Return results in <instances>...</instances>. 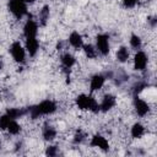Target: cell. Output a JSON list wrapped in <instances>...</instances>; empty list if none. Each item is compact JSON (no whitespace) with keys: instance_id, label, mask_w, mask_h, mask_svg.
Wrapping results in <instances>:
<instances>
[{"instance_id":"6da1fadb","label":"cell","mask_w":157,"mask_h":157,"mask_svg":"<svg viewBox=\"0 0 157 157\" xmlns=\"http://www.w3.org/2000/svg\"><path fill=\"white\" fill-rule=\"evenodd\" d=\"M56 109H58V105H56V103L54 101L44 99L40 103L29 107L28 108V113H29L32 119H38L39 117H43V115L54 114L56 112Z\"/></svg>"},{"instance_id":"7a4b0ae2","label":"cell","mask_w":157,"mask_h":157,"mask_svg":"<svg viewBox=\"0 0 157 157\" xmlns=\"http://www.w3.org/2000/svg\"><path fill=\"white\" fill-rule=\"evenodd\" d=\"M75 103L80 110H90L92 113H99L101 112L99 110V103L91 94H85V93L78 94L75 98Z\"/></svg>"},{"instance_id":"3957f363","label":"cell","mask_w":157,"mask_h":157,"mask_svg":"<svg viewBox=\"0 0 157 157\" xmlns=\"http://www.w3.org/2000/svg\"><path fill=\"white\" fill-rule=\"evenodd\" d=\"M7 7L12 16L17 20H21L27 15V4L25 0H9Z\"/></svg>"},{"instance_id":"277c9868","label":"cell","mask_w":157,"mask_h":157,"mask_svg":"<svg viewBox=\"0 0 157 157\" xmlns=\"http://www.w3.org/2000/svg\"><path fill=\"white\" fill-rule=\"evenodd\" d=\"M96 49L97 53L101 54L102 56H107L110 52V42H109V36L105 33H99L96 36Z\"/></svg>"},{"instance_id":"5b68a950","label":"cell","mask_w":157,"mask_h":157,"mask_svg":"<svg viewBox=\"0 0 157 157\" xmlns=\"http://www.w3.org/2000/svg\"><path fill=\"white\" fill-rule=\"evenodd\" d=\"M10 54L12 56V59L17 63V64H25L26 63V49L25 47L18 42H13L11 45H10Z\"/></svg>"},{"instance_id":"8992f818","label":"cell","mask_w":157,"mask_h":157,"mask_svg":"<svg viewBox=\"0 0 157 157\" xmlns=\"http://www.w3.org/2000/svg\"><path fill=\"white\" fill-rule=\"evenodd\" d=\"M132 104H134V109H135L136 115H137V117H140V118L146 117V115L150 113V110H151L150 104H148L145 99L140 98L139 96H134Z\"/></svg>"},{"instance_id":"52a82bcc","label":"cell","mask_w":157,"mask_h":157,"mask_svg":"<svg viewBox=\"0 0 157 157\" xmlns=\"http://www.w3.org/2000/svg\"><path fill=\"white\" fill-rule=\"evenodd\" d=\"M148 64V56L145 52L141 49L137 50L134 55V70L136 71H144Z\"/></svg>"},{"instance_id":"ba28073f","label":"cell","mask_w":157,"mask_h":157,"mask_svg":"<svg viewBox=\"0 0 157 157\" xmlns=\"http://www.w3.org/2000/svg\"><path fill=\"white\" fill-rule=\"evenodd\" d=\"M90 145H91L92 147L99 148V150L103 151V152L109 151V142H108V140H107L103 135H101V134H94V135L91 137Z\"/></svg>"},{"instance_id":"9c48e42d","label":"cell","mask_w":157,"mask_h":157,"mask_svg":"<svg viewBox=\"0 0 157 157\" xmlns=\"http://www.w3.org/2000/svg\"><path fill=\"white\" fill-rule=\"evenodd\" d=\"M117 104V98L114 94L112 93H107L103 96L101 103H99V110L103 113H107L109 110H112Z\"/></svg>"},{"instance_id":"30bf717a","label":"cell","mask_w":157,"mask_h":157,"mask_svg":"<svg viewBox=\"0 0 157 157\" xmlns=\"http://www.w3.org/2000/svg\"><path fill=\"white\" fill-rule=\"evenodd\" d=\"M23 37L25 38H28V37H37L38 34V22L29 18L25 22L23 25Z\"/></svg>"},{"instance_id":"8fae6325","label":"cell","mask_w":157,"mask_h":157,"mask_svg":"<svg viewBox=\"0 0 157 157\" xmlns=\"http://www.w3.org/2000/svg\"><path fill=\"white\" fill-rule=\"evenodd\" d=\"M25 49L29 56H34L39 50V42H38L37 37L25 38Z\"/></svg>"},{"instance_id":"7c38bea8","label":"cell","mask_w":157,"mask_h":157,"mask_svg":"<svg viewBox=\"0 0 157 157\" xmlns=\"http://www.w3.org/2000/svg\"><path fill=\"white\" fill-rule=\"evenodd\" d=\"M105 82V76L103 74H94L91 80H90V91L91 92H96L99 91Z\"/></svg>"},{"instance_id":"4fadbf2b","label":"cell","mask_w":157,"mask_h":157,"mask_svg":"<svg viewBox=\"0 0 157 157\" xmlns=\"http://www.w3.org/2000/svg\"><path fill=\"white\" fill-rule=\"evenodd\" d=\"M67 42H69V44H70L74 49H81L82 45H83V38H82V36H81L78 32H76V31H74V32L70 33V36H69V38H67Z\"/></svg>"},{"instance_id":"5bb4252c","label":"cell","mask_w":157,"mask_h":157,"mask_svg":"<svg viewBox=\"0 0 157 157\" xmlns=\"http://www.w3.org/2000/svg\"><path fill=\"white\" fill-rule=\"evenodd\" d=\"M60 63H61V66H63L66 71H70V69L76 64V58H75L71 53L66 52V53H64V54L60 56Z\"/></svg>"},{"instance_id":"9a60e30c","label":"cell","mask_w":157,"mask_h":157,"mask_svg":"<svg viewBox=\"0 0 157 157\" xmlns=\"http://www.w3.org/2000/svg\"><path fill=\"white\" fill-rule=\"evenodd\" d=\"M42 136L45 141H53L55 137H56V129L50 125V124H45L42 129Z\"/></svg>"},{"instance_id":"2e32d148","label":"cell","mask_w":157,"mask_h":157,"mask_svg":"<svg viewBox=\"0 0 157 157\" xmlns=\"http://www.w3.org/2000/svg\"><path fill=\"white\" fill-rule=\"evenodd\" d=\"M115 58H117V60H118L119 63H121V64L126 63V61L130 59V52H129L128 47H125V45L119 47V48L117 49Z\"/></svg>"},{"instance_id":"e0dca14e","label":"cell","mask_w":157,"mask_h":157,"mask_svg":"<svg viewBox=\"0 0 157 157\" xmlns=\"http://www.w3.org/2000/svg\"><path fill=\"white\" fill-rule=\"evenodd\" d=\"M130 135L132 139H141L145 135V126L141 123L132 124V126L130 129Z\"/></svg>"},{"instance_id":"ac0fdd59","label":"cell","mask_w":157,"mask_h":157,"mask_svg":"<svg viewBox=\"0 0 157 157\" xmlns=\"http://www.w3.org/2000/svg\"><path fill=\"white\" fill-rule=\"evenodd\" d=\"M49 13H50V9L48 5H44L42 7V10H39V15H38V25L40 26H45L47 21L49 20Z\"/></svg>"},{"instance_id":"d6986e66","label":"cell","mask_w":157,"mask_h":157,"mask_svg":"<svg viewBox=\"0 0 157 157\" xmlns=\"http://www.w3.org/2000/svg\"><path fill=\"white\" fill-rule=\"evenodd\" d=\"M82 50H83V53H85V55H86V58H88V59H94L96 56H97V49H96V47L93 45V44H85L83 43V45H82V48H81Z\"/></svg>"},{"instance_id":"ffe728a7","label":"cell","mask_w":157,"mask_h":157,"mask_svg":"<svg viewBox=\"0 0 157 157\" xmlns=\"http://www.w3.org/2000/svg\"><path fill=\"white\" fill-rule=\"evenodd\" d=\"M129 43H130V47L132 49H135V50H140L141 47H142V39H141V37L137 36V34H135V33H132L130 36Z\"/></svg>"},{"instance_id":"44dd1931","label":"cell","mask_w":157,"mask_h":157,"mask_svg":"<svg viewBox=\"0 0 157 157\" xmlns=\"http://www.w3.org/2000/svg\"><path fill=\"white\" fill-rule=\"evenodd\" d=\"M7 132L10 134V135H18L20 132H21V130H22V128H21V125L17 123V120L16 119H12L11 121H10V124L7 125Z\"/></svg>"},{"instance_id":"7402d4cb","label":"cell","mask_w":157,"mask_h":157,"mask_svg":"<svg viewBox=\"0 0 157 157\" xmlns=\"http://www.w3.org/2000/svg\"><path fill=\"white\" fill-rule=\"evenodd\" d=\"M5 113L9 114L11 119H18V118L22 117L26 112H25L23 109H21V108H7Z\"/></svg>"},{"instance_id":"603a6c76","label":"cell","mask_w":157,"mask_h":157,"mask_svg":"<svg viewBox=\"0 0 157 157\" xmlns=\"http://www.w3.org/2000/svg\"><path fill=\"white\" fill-rule=\"evenodd\" d=\"M12 119L10 118V115L9 114H2L1 117H0V130H6L7 129V125L10 124V121H11Z\"/></svg>"},{"instance_id":"cb8c5ba5","label":"cell","mask_w":157,"mask_h":157,"mask_svg":"<svg viewBox=\"0 0 157 157\" xmlns=\"http://www.w3.org/2000/svg\"><path fill=\"white\" fill-rule=\"evenodd\" d=\"M85 139H86V135L81 131V130H78V131H76V134L74 135V144H82L83 141H85Z\"/></svg>"},{"instance_id":"d4e9b609","label":"cell","mask_w":157,"mask_h":157,"mask_svg":"<svg viewBox=\"0 0 157 157\" xmlns=\"http://www.w3.org/2000/svg\"><path fill=\"white\" fill-rule=\"evenodd\" d=\"M45 155L47 156H50V157H53V156H56L58 155V147L56 146H48L47 147V150H45Z\"/></svg>"},{"instance_id":"484cf974","label":"cell","mask_w":157,"mask_h":157,"mask_svg":"<svg viewBox=\"0 0 157 157\" xmlns=\"http://www.w3.org/2000/svg\"><path fill=\"white\" fill-rule=\"evenodd\" d=\"M139 0H123V6L125 9H134Z\"/></svg>"},{"instance_id":"4316f807","label":"cell","mask_w":157,"mask_h":157,"mask_svg":"<svg viewBox=\"0 0 157 157\" xmlns=\"http://www.w3.org/2000/svg\"><path fill=\"white\" fill-rule=\"evenodd\" d=\"M156 21H157V20H156V17H155V16L148 17V22L151 23V26H152V27H155V26H156Z\"/></svg>"},{"instance_id":"83f0119b","label":"cell","mask_w":157,"mask_h":157,"mask_svg":"<svg viewBox=\"0 0 157 157\" xmlns=\"http://www.w3.org/2000/svg\"><path fill=\"white\" fill-rule=\"evenodd\" d=\"M34 1H36V0H25V2H26L27 5H28V4H33Z\"/></svg>"},{"instance_id":"f1b7e54d","label":"cell","mask_w":157,"mask_h":157,"mask_svg":"<svg viewBox=\"0 0 157 157\" xmlns=\"http://www.w3.org/2000/svg\"><path fill=\"white\" fill-rule=\"evenodd\" d=\"M2 69H4V63H2L1 60H0V71H1Z\"/></svg>"},{"instance_id":"f546056e","label":"cell","mask_w":157,"mask_h":157,"mask_svg":"<svg viewBox=\"0 0 157 157\" xmlns=\"http://www.w3.org/2000/svg\"><path fill=\"white\" fill-rule=\"evenodd\" d=\"M0 150H1V140H0Z\"/></svg>"},{"instance_id":"4dcf8cb0","label":"cell","mask_w":157,"mask_h":157,"mask_svg":"<svg viewBox=\"0 0 157 157\" xmlns=\"http://www.w3.org/2000/svg\"><path fill=\"white\" fill-rule=\"evenodd\" d=\"M0 98H1V96H0Z\"/></svg>"}]
</instances>
